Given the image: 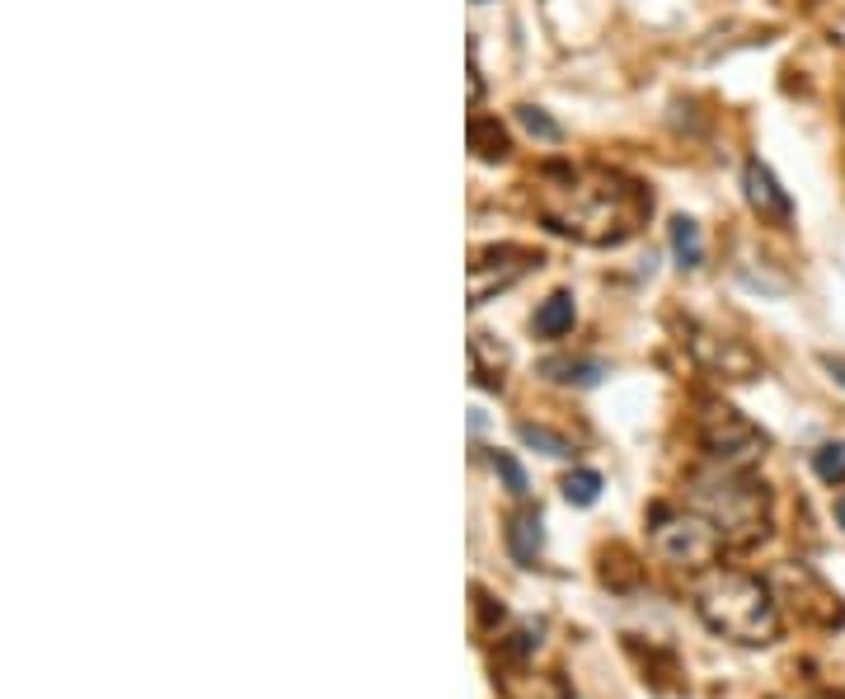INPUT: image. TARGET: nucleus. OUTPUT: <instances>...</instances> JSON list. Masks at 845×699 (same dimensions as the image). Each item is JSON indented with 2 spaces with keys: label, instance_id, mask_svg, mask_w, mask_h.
<instances>
[{
  "label": "nucleus",
  "instance_id": "1",
  "mask_svg": "<svg viewBox=\"0 0 845 699\" xmlns=\"http://www.w3.org/2000/svg\"><path fill=\"white\" fill-rule=\"evenodd\" d=\"M536 212L540 222L578 245H625L653 212L635 178H620L597 165H559L536 178Z\"/></svg>",
  "mask_w": 845,
  "mask_h": 699
},
{
  "label": "nucleus",
  "instance_id": "19",
  "mask_svg": "<svg viewBox=\"0 0 845 699\" xmlns=\"http://www.w3.org/2000/svg\"><path fill=\"white\" fill-rule=\"evenodd\" d=\"M836 522L845 526V497H836Z\"/></svg>",
  "mask_w": 845,
  "mask_h": 699
},
{
  "label": "nucleus",
  "instance_id": "14",
  "mask_svg": "<svg viewBox=\"0 0 845 699\" xmlns=\"http://www.w3.org/2000/svg\"><path fill=\"white\" fill-rule=\"evenodd\" d=\"M564 497L574 507H592L597 497H601V474L597 470H574V474L564 479Z\"/></svg>",
  "mask_w": 845,
  "mask_h": 699
},
{
  "label": "nucleus",
  "instance_id": "16",
  "mask_svg": "<svg viewBox=\"0 0 845 699\" xmlns=\"http://www.w3.org/2000/svg\"><path fill=\"white\" fill-rule=\"evenodd\" d=\"M517 123H522L530 136H536V142H549V146H555L559 136H564V127L555 123V117H549L545 109H530V104H522V109H517Z\"/></svg>",
  "mask_w": 845,
  "mask_h": 699
},
{
  "label": "nucleus",
  "instance_id": "13",
  "mask_svg": "<svg viewBox=\"0 0 845 699\" xmlns=\"http://www.w3.org/2000/svg\"><path fill=\"white\" fill-rule=\"evenodd\" d=\"M470 146H475L484 160H503L507 155V136L498 123H488V117H475L470 123Z\"/></svg>",
  "mask_w": 845,
  "mask_h": 699
},
{
  "label": "nucleus",
  "instance_id": "12",
  "mask_svg": "<svg viewBox=\"0 0 845 699\" xmlns=\"http://www.w3.org/2000/svg\"><path fill=\"white\" fill-rule=\"evenodd\" d=\"M517 436L530 446V451H540V455H555V461H568L574 455V442H564L559 432H549V428H536V423H517Z\"/></svg>",
  "mask_w": 845,
  "mask_h": 699
},
{
  "label": "nucleus",
  "instance_id": "3",
  "mask_svg": "<svg viewBox=\"0 0 845 699\" xmlns=\"http://www.w3.org/2000/svg\"><path fill=\"white\" fill-rule=\"evenodd\" d=\"M691 503L719 526L723 545H752L771 526V493L756 479H746L738 465H719L710 474H700L691 489Z\"/></svg>",
  "mask_w": 845,
  "mask_h": 699
},
{
  "label": "nucleus",
  "instance_id": "7",
  "mask_svg": "<svg viewBox=\"0 0 845 699\" xmlns=\"http://www.w3.org/2000/svg\"><path fill=\"white\" fill-rule=\"evenodd\" d=\"M742 188H746V203H752L765 222H790L794 216V203H790V193H784L775 184V174L761 165V160H746V169H742Z\"/></svg>",
  "mask_w": 845,
  "mask_h": 699
},
{
  "label": "nucleus",
  "instance_id": "2",
  "mask_svg": "<svg viewBox=\"0 0 845 699\" xmlns=\"http://www.w3.org/2000/svg\"><path fill=\"white\" fill-rule=\"evenodd\" d=\"M700 620L714 634L733 638V644H771L780 634V610L775 596L761 577L746 573H714L700 587Z\"/></svg>",
  "mask_w": 845,
  "mask_h": 699
},
{
  "label": "nucleus",
  "instance_id": "17",
  "mask_svg": "<svg viewBox=\"0 0 845 699\" xmlns=\"http://www.w3.org/2000/svg\"><path fill=\"white\" fill-rule=\"evenodd\" d=\"M494 470L507 479V489H513L517 497H526V489H530V484H526V474H522V465L513 461V455H498V451H494Z\"/></svg>",
  "mask_w": 845,
  "mask_h": 699
},
{
  "label": "nucleus",
  "instance_id": "15",
  "mask_svg": "<svg viewBox=\"0 0 845 699\" xmlns=\"http://www.w3.org/2000/svg\"><path fill=\"white\" fill-rule=\"evenodd\" d=\"M813 470L822 484H845V442H827L813 451Z\"/></svg>",
  "mask_w": 845,
  "mask_h": 699
},
{
  "label": "nucleus",
  "instance_id": "18",
  "mask_svg": "<svg viewBox=\"0 0 845 699\" xmlns=\"http://www.w3.org/2000/svg\"><path fill=\"white\" fill-rule=\"evenodd\" d=\"M822 367H827V371L836 376V381L845 386V362H836V357H822Z\"/></svg>",
  "mask_w": 845,
  "mask_h": 699
},
{
  "label": "nucleus",
  "instance_id": "6",
  "mask_svg": "<svg viewBox=\"0 0 845 699\" xmlns=\"http://www.w3.org/2000/svg\"><path fill=\"white\" fill-rule=\"evenodd\" d=\"M530 264H540V254H530V249H526V254L517 258L513 245L488 249V254H475V264H470V306H484L494 291L513 287Z\"/></svg>",
  "mask_w": 845,
  "mask_h": 699
},
{
  "label": "nucleus",
  "instance_id": "5",
  "mask_svg": "<svg viewBox=\"0 0 845 699\" xmlns=\"http://www.w3.org/2000/svg\"><path fill=\"white\" fill-rule=\"evenodd\" d=\"M700 436H704V446H710V455L719 465H752L756 455H761V436L756 428L746 423V418H738L729 404H710L700 413Z\"/></svg>",
  "mask_w": 845,
  "mask_h": 699
},
{
  "label": "nucleus",
  "instance_id": "4",
  "mask_svg": "<svg viewBox=\"0 0 845 699\" xmlns=\"http://www.w3.org/2000/svg\"><path fill=\"white\" fill-rule=\"evenodd\" d=\"M719 545H723V535L704 512H672V516H658V526H653V549L667 564H681V568L714 564Z\"/></svg>",
  "mask_w": 845,
  "mask_h": 699
},
{
  "label": "nucleus",
  "instance_id": "10",
  "mask_svg": "<svg viewBox=\"0 0 845 699\" xmlns=\"http://www.w3.org/2000/svg\"><path fill=\"white\" fill-rule=\"evenodd\" d=\"M574 319H578L574 296H568V291H555V296H549V301L536 310V319H530V325H536L540 338H564V333H574Z\"/></svg>",
  "mask_w": 845,
  "mask_h": 699
},
{
  "label": "nucleus",
  "instance_id": "9",
  "mask_svg": "<svg viewBox=\"0 0 845 699\" xmlns=\"http://www.w3.org/2000/svg\"><path fill=\"white\" fill-rule=\"evenodd\" d=\"M540 371L549 376V381L578 386V390L601 386V376H606V367L597 362V357H549V362H540Z\"/></svg>",
  "mask_w": 845,
  "mask_h": 699
},
{
  "label": "nucleus",
  "instance_id": "11",
  "mask_svg": "<svg viewBox=\"0 0 845 699\" xmlns=\"http://www.w3.org/2000/svg\"><path fill=\"white\" fill-rule=\"evenodd\" d=\"M672 254H677V264L686 273H695L704 264V239H700V226L691 222V216H677L672 222Z\"/></svg>",
  "mask_w": 845,
  "mask_h": 699
},
{
  "label": "nucleus",
  "instance_id": "8",
  "mask_svg": "<svg viewBox=\"0 0 845 699\" xmlns=\"http://www.w3.org/2000/svg\"><path fill=\"white\" fill-rule=\"evenodd\" d=\"M507 549L522 568H536V558L545 549V526H540V512H517L513 526H507Z\"/></svg>",
  "mask_w": 845,
  "mask_h": 699
}]
</instances>
